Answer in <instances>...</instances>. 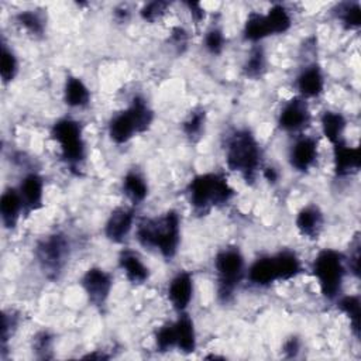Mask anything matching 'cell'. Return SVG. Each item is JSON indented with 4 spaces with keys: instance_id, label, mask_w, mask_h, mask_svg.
I'll use <instances>...</instances> for the list:
<instances>
[{
    "instance_id": "1",
    "label": "cell",
    "mask_w": 361,
    "mask_h": 361,
    "mask_svg": "<svg viewBox=\"0 0 361 361\" xmlns=\"http://www.w3.org/2000/svg\"><path fill=\"white\" fill-rule=\"evenodd\" d=\"M137 240L144 247L157 248L162 257L173 258L180 241L178 213L171 210L158 219H144L137 227Z\"/></svg>"
},
{
    "instance_id": "2",
    "label": "cell",
    "mask_w": 361,
    "mask_h": 361,
    "mask_svg": "<svg viewBox=\"0 0 361 361\" xmlns=\"http://www.w3.org/2000/svg\"><path fill=\"white\" fill-rule=\"evenodd\" d=\"M226 162L228 169L241 172L247 182L255 179L261 164V148L250 131L237 130L230 135L226 147Z\"/></svg>"
},
{
    "instance_id": "3",
    "label": "cell",
    "mask_w": 361,
    "mask_h": 361,
    "mask_svg": "<svg viewBox=\"0 0 361 361\" xmlns=\"http://www.w3.org/2000/svg\"><path fill=\"white\" fill-rule=\"evenodd\" d=\"M233 195V188L220 173H202L189 183V200L196 213H207L212 207L227 203Z\"/></svg>"
},
{
    "instance_id": "4",
    "label": "cell",
    "mask_w": 361,
    "mask_h": 361,
    "mask_svg": "<svg viewBox=\"0 0 361 361\" xmlns=\"http://www.w3.org/2000/svg\"><path fill=\"white\" fill-rule=\"evenodd\" d=\"M312 271L319 281L322 293L327 299H336L341 292L345 275L343 255L330 248L323 250L314 258Z\"/></svg>"
},
{
    "instance_id": "5",
    "label": "cell",
    "mask_w": 361,
    "mask_h": 361,
    "mask_svg": "<svg viewBox=\"0 0 361 361\" xmlns=\"http://www.w3.org/2000/svg\"><path fill=\"white\" fill-rule=\"evenodd\" d=\"M217 274V295L220 300L228 302L244 275V258L237 248L221 250L214 259Z\"/></svg>"
},
{
    "instance_id": "6",
    "label": "cell",
    "mask_w": 361,
    "mask_h": 361,
    "mask_svg": "<svg viewBox=\"0 0 361 361\" xmlns=\"http://www.w3.org/2000/svg\"><path fill=\"white\" fill-rule=\"evenodd\" d=\"M52 138L59 144L61 155L71 166H78L86 157L80 124L72 118H61L52 126Z\"/></svg>"
},
{
    "instance_id": "7",
    "label": "cell",
    "mask_w": 361,
    "mask_h": 361,
    "mask_svg": "<svg viewBox=\"0 0 361 361\" xmlns=\"http://www.w3.org/2000/svg\"><path fill=\"white\" fill-rule=\"evenodd\" d=\"M69 252V243L62 234H51L37 245V259L48 278H56L62 271Z\"/></svg>"
},
{
    "instance_id": "8",
    "label": "cell",
    "mask_w": 361,
    "mask_h": 361,
    "mask_svg": "<svg viewBox=\"0 0 361 361\" xmlns=\"http://www.w3.org/2000/svg\"><path fill=\"white\" fill-rule=\"evenodd\" d=\"M82 285H83L85 292L89 296V300L94 306H102L106 303V300L110 295L113 281H111L110 274H107L104 269L90 268L83 275Z\"/></svg>"
},
{
    "instance_id": "9",
    "label": "cell",
    "mask_w": 361,
    "mask_h": 361,
    "mask_svg": "<svg viewBox=\"0 0 361 361\" xmlns=\"http://www.w3.org/2000/svg\"><path fill=\"white\" fill-rule=\"evenodd\" d=\"M310 121V113L307 104L300 97L290 99L281 110L278 123L285 131H298L306 127Z\"/></svg>"
},
{
    "instance_id": "10",
    "label": "cell",
    "mask_w": 361,
    "mask_h": 361,
    "mask_svg": "<svg viewBox=\"0 0 361 361\" xmlns=\"http://www.w3.org/2000/svg\"><path fill=\"white\" fill-rule=\"evenodd\" d=\"M193 295V279L192 275L186 271L178 272L169 286H168V298L172 303V306L178 312H185V309L189 306Z\"/></svg>"
},
{
    "instance_id": "11",
    "label": "cell",
    "mask_w": 361,
    "mask_h": 361,
    "mask_svg": "<svg viewBox=\"0 0 361 361\" xmlns=\"http://www.w3.org/2000/svg\"><path fill=\"white\" fill-rule=\"evenodd\" d=\"M134 221V210L127 207H118L111 212L106 227L104 234L113 243H121L130 233Z\"/></svg>"
},
{
    "instance_id": "12",
    "label": "cell",
    "mask_w": 361,
    "mask_h": 361,
    "mask_svg": "<svg viewBox=\"0 0 361 361\" xmlns=\"http://www.w3.org/2000/svg\"><path fill=\"white\" fill-rule=\"evenodd\" d=\"M248 279L257 286H268L275 281H281L275 255H267L255 259L248 269Z\"/></svg>"
},
{
    "instance_id": "13",
    "label": "cell",
    "mask_w": 361,
    "mask_h": 361,
    "mask_svg": "<svg viewBox=\"0 0 361 361\" xmlns=\"http://www.w3.org/2000/svg\"><path fill=\"white\" fill-rule=\"evenodd\" d=\"M317 157V142L312 137L299 138L289 154V162L292 168L299 172H306L316 161Z\"/></svg>"
},
{
    "instance_id": "14",
    "label": "cell",
    "mask_w": 361,
    "mask_h": 361,
    "mask_svg": "<svg viewBox=\"0 0 361 361\" xmlns=\"http://www.w3.org/2000/svg\"><path fill=\"white\" fill-rule=\"evenodd\" d=\"M334 171L338 176H345L360 169L361 154L360 148L348 147L344 141L334 144Z\"/></svg>"
},
{
    "instance_id": "15",
    "label": "cell",
    "mask_w": 361,
    "mask_h": 361,
    "mask_svg": "<svg viewBox=\"0 0 361 361\" xmlns=\"http://www.w3.org/2000/svg\"><path fill=\"white\" fill-rule=\"evenodd\" d=\"M23 206L27 212L38 210L42 206V196H44V180L38 173L27 175L18 190Z\"/></svg>"
},
{
    "instance_id": "16",
    "label": "cell",
    "mask_w": 361,
    "mask_h": 361,
    "mask_svg": "<svg viewBox=\"0 0 361 361\" xmlns=\"http://www.w3.org/2000/svg\"><path fill=\"white\" fill-rule=\"evenodd\" d=\"M298 90L303 97H316L323 92L324 78L317 65L306 66L296 79Z\"/></svg>"
},
{
    "instance_id": "17",
    "label": "cell",
    "mask_w": 361,
    "mask_h": 361,
    "mask_svg": "<svg viewBox=\"0 0 361 361\" xmlns=\"http://www.w3.org/2000/svg\"><path fill=\"white\" fill-rule=\"evenodd\" d=\"M23 209L20 193L16 189H6L0 197V216L6 228L16 227Z\"/></svg>"
},
{
    "instance_id": "18",
    "label": "cell",
    "mask_w": 361,
    "mask_h": 361,
    "mask_svg": "<svg viewBox=\"0 0 361 361\" xmlns=\"http://www.w3.org/2000/svg\"><path fill=\"white\" fill-rule=\"evenodd\" d=\"M118 264L126 278L131 283H142L148 279L149 271L141 261V258L131 250H123L118 257Z\"/></svg>"
},
{
    "instance_id": "19",
    "label": "cell",
    "mask_w": 361,
    "mask_h": 361,
    "mask_svg": "<svg viewBox=\"0 0 361 361\" xmlns=\"http://www.w3.org/2000/svg\"><path fill=\"white\" fill-rule=\"evenodd\" d=\"M134 134H137V126L128 109L120 111L110 120L109 135L116 144L127 142Z\"/></svg>"
},
{
    "instance_id": "20",
    "label": "cell",
    "mask_w": 361,
    "mask_h": 361,
    "mask_svg": "<svg viewBox=\"0 0 361 361\" xmlns=\"http://www.w3.org/2000/svg\"><path fill=\"white\" fill-rule=\"evenodd\" d=\"M175 329V338H176V345L179 351L189 354L193 353L196 348V334H195V327L193 322L189 317V314L183 313L179 316V319L173 323Z\"/></svg>"
},
{
    "instance_id": "21",
    "label": "cell",
    "mask_w": 361,
    "mask_h": 361,
    "mask_svg": "<svg viewBox=\"0 0 361 361\" xmlns=\"http://www.w3.org/2000/svg\"><path fill=\"white\" fill-rule=\"evenodd\" d=\"M323 226V214L314 206L303 207L296 217V227L302 235L314 238L319 235Z\"/></svg>"
},
{
    "instance_id": "22",
    "label": "cell",
    "mask_w": 361,
    "mask_h": 361,
    "mask_svg": "<svg viewBox=\"0 0 361 361\" xmlns=\"http://www.w3.org/2000/svg\"><path fill=\"white\" fill-rule=\"evenodd\" d=\"M90 93L87 86L75 76H69L65 83V102L71 107H83L89 103Z\"/></svg>"
},
{
    "instance_id": "23",
    "label": "cell",
    "mask_w": 361,
    "mask_h": 361,
    "mask_svg": "<svg viewBox=\"0 0 361 361\" xmlns=\"http://www.w3.org/2000/svg\"><path fill=\"white\" fill-rule=\"evenodd\" d=\"M345 128V118L336 111H324L322 116V130L326 138L334 145L343 141V133Z\"/></svg>"
},
{
    "instance_id": "24",
    "label": "cell",
    "mask_w": 361,
    "mask_h": 361,
    "mask_svg": "<svg viewBox=\"0 0 361 361\" xmlns=\"http://www.w3.org/2000/svg\"><path fill=\"white\" fill-rule=\"evenodd\" d=\"M123 192L134 204H140L148 195V186L140 173L131 171L123 179Z\"/></svg>"
},
{
    "instance_id": "25",
    "label": "cell",
    "mask_w": 361,
    "mask_h": 361,
    "mask_svg": "<svg viewBox=\"0 0 361 361\" xmlns=\"http://www.w3.org/2000/svg\"><path fill=\"white\" fill-rule=\"evenodd\" d=\"M128 110L135 121L137 126V133H144L149 128L152 118H154V113L149 109L148 103L145 102L144 97L141 96H134L131 100V104L128 106Z\"/></svg>"
},
{
    "instance_id": "26",
    "label": "cell",
    "mask_w": 361,
    "mask_h": 361,
    "mask_svg": "<svg viewBox=\"0 0 361 361\" xmlns=\"http://www.w3.org/2000/svg\"><path fill=\"white\" fill-rule=\"evenodd\" d=\"M265 20H267V25H268V30H269L271 35L283 34L292 25L290 16H289L288 10L282 4L272 6L269 8L268 14H265Z\"/></svg>"
},
{
    "instance_id": "27",
    "label": "cell",
    "mask_w": 361,
    "mask_h": 361,
    "mask_svg": "<svg viewBox=\"0 0 361 361\" xmlns=\"http://www.w3.org/2000/svg\"><path fill=\"white\" fill-rule=\"evenodd\" d=\"M268 35H271V34H269V30L267 25L265 16H262L259 13H250L247 17L245 25H244L245 39H248L251 42H257Z\"/></svg>"
},
{
    "instance_id": "28",
    "label": "cell",
    "mask_w": 361,
    "mask_h": 361,
    "mask_svg": "<svg viewBox=\"0 0 361 361\" xmlns=\"http://www.w3.org/2000/svg\"><path fill=\"white\" fill-rule=\"evenodd\" d=\"M275 258H276V262H278L281 281H288V279L295 278L302 269L298 255L292 251H288V250L281 251L275 255Z\"/></svg>"
},
{
    "instance_id": "29",
    "label": "cell",
    "mask_w": 361,
    "mask_h": 361,
    "mask_svg": "<svg viewBox=\"0 0 361 361\" xmlns=\"http://www.w3.org/2000/svg\"><path fill=\"white\" fill-rule=\"evenodd\" d=\"M337 307L350 319L351 329L355 337L360 336V298L350 295L338 299Z\"/></svg>"
},
{
    "instance_id": "30",
    "label": "cell",
    "mask_w": 361,
    "mask_h": 361,
    "mask_svg": "<svg viewBox=\"0 0 361 361\" xmlns=\"http://www.w3.org/2000/svg\"><path fill=\"white\" fill-rule=\"evenodd\" d=\"M265 66H267V61H265L264 49L257 47L250 52V56L244 63V73L248 78H259L265 72Z\"/></svg>"
},
{
    "instance_id": "31",
    "label": "cell",
    "mask_w": 361,
    "mask_h": 361,
    "mask_svg": "<svg viewBox=\"0 0 361 361\" xmlns=\"http://www.w3.org/2000/svg\"><path fill=\"white\" fill-rule=\"evenodd\" d=\"M17 59L16 55L7 48L6 44L1 45V62H0V75L4 83H8L14 79L17 73Z\"/></svg>"
},
{
    "instance_id": "32",
    "label": "cell",
    "mask_w": 361,
    "mask_h": 361,
    "mask_svg": "<svg viewBox=\"0 0 361 361\" xmlns=\"http://www.w3.org/2000/svg\"><path fill=\"white\" fill-rule=\"evenodd\" d=\"M16 18H17V23L21 27H24L28 32L34 35H41L44 32V21L35 11H31V10L20 11Z\"/></svg>"
},
{
    "instance_id": "33",
    "label": "cell",
    "mask_w": 361,
    "mask_h": 361,
    "mask_svg": "<svg viewBox=\"0 0 361 361\" xmlns=\"http://www.w3.org/2000/svg\"><path fill=\"white\" fill-rule=\"evenodd\" d=\"M204 110L203 109H197V110H193L190 113V116L183 121L182 124V128H183V133L190 137V138H195V137H199L202 130H203V126H204Z\"/></svg>"
},
{
    "instance_id": "34",
    "label": "cell",
    "mask_w": 361,
    "mask_h": 361,
    "mask_svg": "<svg viewBox=\"0 0 361 361\" xmlns=\"http://www.w3.org/2000/svg\"><path fill=\"white\" fill-rule=\"evenodd\" d=\"M338 17L341 20V23L347 27V28H357L360 27V21H361V8L358 3H347L343 4L340 7L338 11Z\"/></svg>"
},
{
    "instance_id": "35",
    "label": "cell",
    "mask_w": 361,
    "mask_h": 361,
    "mask_svg": "<svg viewBox=\"0 0 361 361\" xmlns=\"http://www.w3.org/2000/svg\"><path fill=\"white\" fill-rule=\"evenodd\" d=\"M155 344L159 351H168L169 348L176 345V338H175V329L173 323H168L162 326L157 334H155Z\"/></svg>"
},
{
    "instance_id": "36",
    "label": "cell",
    "mask_w": 361,
    "mask_h": 361,
    "mask_svg": "<svg viewBox=\"0 0 361 361\" xmlns=\"http://www.w3.org/2000/svg\"><path fill=\"white\" fill-rule=\"evenodd\" d=\"M204 47L210 54L219 55L224 47V35H223L221 30L212 28L210 31H207V34L204 37Z\"/></svg>"
},
{
    "instance_id": "37",
    "label": "cell",
    "mask_w": 361,
    "mask_h": 361,
    "mask_svg": "<svg viewBox=\"0 0 361 361\" xmlns=\"http://www.w3.org/2000/svg\"><path fill=\"white\" fill-rule=\"evenodd\" d=\"M168 6H169V4H168L166 1H151V3H147V4L141 8L140 14H141V17H142L145 21L152 23V21L158 20V18L166 11Z\"/></svg>"
},
{
    "instance_id": "38",
    "label": "cell",
    "mask_w": 361,
    "mask_h": 361,
    "mask_svg": "<svg viewBox=\"0 0 361 361\" xmlns=\"http://www.w3.org/2000/svg\"><path fill=\"white\" fill-rule=\"evenodd\" d=\"M51 348V336L45 331L39 333L35 336L34 338V350L41 354V357H45L47 358V351H49Z\"/></svg>"
},
{
    "instance_id": "39",
    "label": "cell",
    "mask_w": 361,
    "mask_h": 361,
    "mask_svg": "<svg viewBox=\"0 0 361 361\" xmlns=\"http://www.w3.org/2000/svg\"><path fill=\"white\" fill-rule=\"evenodd\" d=\"M171 41H172L173 47H176L179 51H182V48H185L186 44H188V34H186V31L182 27H175L172 30Z\"/></svg>"
},
{
    "instance_id": "40",
    "label": "cell",
    "mask_w": 361,
    "mask_h": 361,
    "mask_svg": "<svg viewBox=\"0 0 361 361\" xmlns=\"http://www.w3.org/2000/svg\"><path fill=\"white\" fill-rule=\"evenodd\" d=\"M283 351L288 354V357H295L299 351V340L296 337H290L285 345H283Z\"/></svg>"
},
{
    "instance_id": "41",
    "label": "cell",
    "mask_w": 361,
    "mask_h": 361,
    "mask_svg": "<svg viewBox=\"0 0 361 361\" xmlns=\"http://www.w3.org/2000/svg\"><path fill=\"white\" fill-rule=\"evenodd\" d=\"M186 6L189 7L190 14H192V17H193V20L196 23H199L204 17V11H203V8H202V6L199 3H188Z\"/></svg>"
},
{
    "instance_id": "42",
    "label": "cell",
    "mask_w": 361,
    "mask_h": 361,
    "mask_svg": "<svg viewBox=\"0 0 361 361\" xmlns=\"http://www.w3.org/2000/svg\"><path fill=\"white\" fill-rule=\"evenodd\" d=\"M264 176L268 182H276L278 180V172L274 169V168H265L264 171Z\"/></svg>"
},
{
    "instance_id": "43",
    "label": "cell",
    "mask_w": 361,
    "mask_h": 361,
    "mask_svg": "<svg viewBox=\"0 0 361 361\" xmlns=\"http://www.w3.org/2000/svg\"><path fill=\"white\" fill-rule=\"evenodd\" d=\"M114 16L118 21H126L127 17H128V11H127V8H117L114 11Z\"/></svg>"
}]
</instances>
